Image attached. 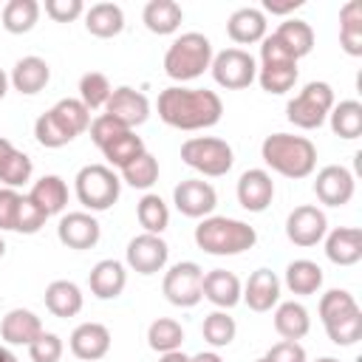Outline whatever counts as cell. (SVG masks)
Segmentation results:
<instances>
[{
    "instance_id": "obj_16",
    "label": "cell",
    "mask_w": 362,
    "mask_h": 362,
    "mask_svg": "<svg viewBox=\"0 0 362 362\" xmlns=\"http://www.w3.org/2000/svg\"><path fill=\"white\" fill-rule=\"evenodd\" d=\"M71 354L82 362H96L110 351V331L102 322H82L71 331Z\"/></svg>"
},
{
    "instance_id": "obj_50",
    "label": "cell",
    "mask_w": 362,
    "mask_h": 362,
    "mask_svg": "<svg viewBox=\"0 0 362 362\" xmlns=\"http://www.w3.org/2000/svg\"><path fill=\"white\" fill-rule=\"evenodd\" d=\"M85 11L82 0H45V14L57 23H74Z\"/></svg>"
},
{
    "instance_id": "obj_27",
    "label": "cell",
    "mask_w": 362,
    "mask_h": 362,
    "mask_svg": "<svg viewBox=\"0 0 362 362\" xmlns=\"http://www.w3.org/2000/svg\"><path fill=\"white\" fill-rule=\"evenodd\" d=\"M45 308L54 317H76L82 311V291L71 280H54L45 288Z\"/></svg>"
},
{
    "instance_id": "obj_30",
    "label": "cell",
    "mask_w": 362,
    "mask_h": 362,
    "mask_svg": "<svg viewBox=\"0 0 362 362\" xmlns=\"http://www.w3.org/2000/svg\"><path fill=\"white\" fill-rule=\"evenodd\" d=\"M28 198L51 218V215L65 209V204H68V184L59 175H42L40 181H34Z\"/></svg>"
},
{
    "instance_id": "obj_57",
    "label": "cell",
    "mask_w": 362,
    "mask_h": 362,
    "mask_svg": "<svg viewBox=\"0 0 362 362\" xmlns=\"http://www.w3.org/2000/svg\"><path fill=\"white\" fill-rule=\"evenodd\" d=\"M0 362H17V356H14L6 345H0Z\"/></svg>"
},
{
    "instance_id": "obj_36",
    "label": "cell",
    "mask_w": 362,
    "mask_h": 362,
    "mask_svg": "<svg viewBox=\"0 0 362 362\" xmlns=\"http://www.w3.org/2000/svg\"><path fill=\"white\" fill-rule=\"evenodd\" d=\"M40 20L37 0H8L3 6V28L8 34H28Z\"/></svg>"
},
{
    "instance_id": "obj_43",
    "label": "cell",
    "mask_w": 362,
    "mask_h": 362,
    "mask_svg": "<svg viewBox=\"0 0 362 362\" xmlns=\"http://www.w3.org/2000/svg\"><path fill=\"white\" fill-rule=\"evenodd\" d=\"M257 79H260V88L266 93H286L297 82V62H291V65H263L257 71Z\"/></svg>"
},
{
    "instance_id": "obj_46",
    "label": "cell",
    "mask_w": 362,
    "mask_h": 362,
    "mask_svg": "<svg viewBox=\"0 0 362 362\" xmlns=\"http://www.w3.org/2000/svg\"><path fill=\"white\" fill-rule=\"evenodd\" d=\"M34 136H37V141L42 144V147H51V150H57V147H65L68 141H74L62 127H59V122L45 110L42 116H37V122H34Z\"/></svg>"
},
{
    "instance_id": "obj_41",
    "label": "cell",
    "mask_w": 362,
    "mask_h": 362,
    "mask_svg": "<svg viewBox=\"0 0 362 362\" xmlns=\"http://www.w3.org/2000/svg\"><path fill=\"white\" fill-rule=\"evenodd\" d=\"M122 178L136 189H150L158 181V158L153 153H141L136 161H130L122 170Z\"/></svg>"
},
{
    "instance_id": "obj_45",
    "label": "cell",
    "mask_w": 362,
    "mask_h": 362,
    "mask_svg": "<svg viewBox=\"0 0 362 362\" xmlns=\"http://www.w3.org/2000/svg\"><path fill=\"white\" fill-rule=\"evenodd\" d=\"M31 170H34L31 158H28L25 153L14 150V153L6 158V164L0 167V181H3V187L17 189V187H23L25 181H31Z\"/></svg>"
},
{
    "instance_id": "obj_31",
    "label": "cell",
    "mask_w": 362,
    "mask_h": 362,
    "mask_svg": "<svg viewBox=\"0 0 362 362\" xmlns=\"http://www.w3.org/2000/svg\"><path fill=\"white\" fill-rule=\"evenodd\" d=\"M339 45L348 57H362V3L348 0L339 8Z\"/></svg>"
},
{
    "instance_id": "obj_40",
    "label": "cell",
    "mask_w": 362,
    "mask_h": 362,
    "mask_svg": "<svg viewBox=\"0 0 362 362\" xmlns=\"http://www.w3.org/2000/svg\"><path fill=\"white\" fill-rule=\"evenodd\" d=\"M201 331H204V339H206L212 348H226V345L235 339L238 325H235V320H232L226 311H212V314L204 317Z\"/></svg>"
},
{
    "instance_id": "obj_5",
    "label": "cell",
    "mask_w": 362,
    "mask_h": 362,
    "mask_svg": "<svg viewBox=\"0 0 362 362\" xmlns=\"http://www.w3.org/2000/svg\"><path fill=\"white\" fill-rule=\"evenodd\" d=\"M76 187V198L85 209L90 212H105L119 201L122 192V181L119 175L107 167V164H88L76 173L74 178Z\"/></svg>"
},
{
    "instance_id": "obj_55",
    "label": "cell",
    "mask_w": 362,
    "mask_h": 362,
    "mask_svg": "<svg viewBox=\"0 0 362 362\" xmlns=\"http://www.w3.org/2000/svg\"><path fill=\"white\" fill-rule=\"evenodd\" d=\"M189 362H223L215 351H204V354H195V356H189Z\"/></svg>"
},
{
    "instance_id": "obj_51",
    "label": "cell",
    "mask_w": 362,
    "mask_h": 362,
    "mask_svg": "<svg viewBox=\"0 0 362 362\" xmlns=\"http://www.w3.org/2000/svg\"><path fill=\"white\" fill-rule=\"evenodd\" d=\"M20 201H23V195H20L17 189H8V187L0 189V229H6V232L11 229V232H14V221H17Z\"/></svg>"
},
{
    "instance_id": "obj_52",
    "label": "cell",
    "mask_w": 362,
    "mask_h": 362,
    "mask_svg": "<svg viewBox=\"0 0 362 362\" xmlns=\"http://www.w3.org/2000/svg\"><path fill=\"white\" fill-rule=\"evenodd\" d=\"M263 359H269V362H305V348H303L300 342L280 339V342H274V345L266 351Z\"/></svg>"
},
{
    "instance_id": "obj_9",
    "label": "cell",
    "mask_w": 362,
    "mask_h": 362,
    "mask_svg": "<svg viewBox=\"0 0 362 362\" xmlns=\"http://www.w3.org/2000/svg\"><path fill=\"white\" fill-rule=\"evenodd\" d=\"M212 76L221 88L226 90H240V88H249L257 76V65H255V57L243 48H223L221 54L212 57Z\"/></svg>"
},
{
    "instance_id": "obj_59",
    "label": "cell",
    "mask_w": 362,
    "mask_h": 362,
    "mask_svg": "<svg viewBox=\"0 0 362 362\" xmlns=\"http://www.w3.org/2000/svg\"><path fill=\"white\" fill-rule=\"evenodd\" d=\"M3 255H6V240L0 238V257H3Z\"/></svg>"
},
{
    "instance_id": "obj_61",
    "label": "cell",
    "mask_w": 362,
    "mask_h": 362,
    "mask_svg": "<svg viewBox=\"0 0 362 362\" xmlns=\"http://www.w3.org/2000/svg\"><path fill=\"white\" fill-rule=\"evenodd\" d=\"M257 362H269V359H257Z\"/></svg>"
},
{
    "instance_id": "obj_17",
    "label": "cell",
    "mask_w": 362,
    "mask_h": 362,
    "mask_svg": "<svg viewBox=\"0 0 362 362\" xmlns=\"http://www.w3.org/2000/svg\"><path fill=\"white\" fill-rule=\"evenodd\" d=\"M240 300L252 311H257V314L272 311L277 305V300H280V280H277V274L272 269L252 272L249 280H246V286H243V291H240Z\"/></svg>"
},
{
    "instance_id": "obj_4",
    "label": "cell",
    "mask_w": 362,
    "mask_h": 362,
    "mask_svg": "<svg viewBox=\"0 0 362 362\" xmlns=\"http://www.w3.org/2000/svg\"><path fill=\"white\" fill-rule=\"evenodd\" d=\"M212 42L209 37L198 31H187L173 40V45L164 54V74L175 82H189L198 79L209 65H212Z\"/></svg>"
},
{
    "instance_id": "obj_15",
    "label": "cell",
    "mask_w": 362,
    "mask_h": 362,
    "mask_svg": "<svg viewBox=\"0 0 362 362\" xmlns=\"http://www.w3.org/2000/svg\"><path fill=\"white\" fill-rule=\"evenodd\" d=\"M99 221L90 215V212H68L59 218V226H57V238L62 246L68 249H93L99 243Z\"/></svg>"
},
{
    "instance_id": "obj_42",
    "label": "cell",
    "mask_w": 362,
    "mask_h": 362,
    "mask_svg": "<svg viewBox=\"0 0 362 362\" xmlns=\"http://www.w3.org/2000/svg\"><path fill=\"white\" fill-rule=\"evenodd\" d=\"M354 311H359V305H356L354 294L345 291V288H331V291H325L320 297V320H322V325L334 322V320H339L345 314H354Z\"/></svg>"
},
{
    "instance_id": "obj_54",
    "label": "cell",
    "mask_w": 362,
    "mask_h": 362,
    "mask_svg": "<svg viewBox=\"0 0 362 362\" xmlns=\"http://www.w3.org/2000/svg\"><path fill=\"white\" fill-rule=\"evenodd\" d=\"M158 362H189V356H187V354H181V348H178V351L161 354V359H158Z\"/></svg>"
},
{
    "instance_id": "obj_60",
    "label": "cell",
    "mask_w": 362,
    "mask_h": 362,
    "mask_svg": "<svg viewBox=\"0 0 362 362\" xmlns=\"http://www.w3.org/2000/svg\"><path fill=\"white\" fill-rule=\"evenodd\" d=\"M317 362H339V359H334V356H322V359H317Z\"/></svg>"
},
{
    "instance_id": "obj_38",
    "label": "cell",
    "mask_w": 362,
    "mask_h": 362,
    "mask_svg": "<svg viewBox=\"0 0 362 362\" xmlns=\"http://www.w3.org/2000/svg\"><path fill=\"white\" fill-rule=\"evenodd\" d=\"M136 218H139V223L144 226V232L161 235V232L167 229V223H170V209H167V204L161 201V195L147 192V195L136 204Z\"/></svg>"
},
{
    "instance_id": "obj_49",
    "label": "cell",
    "mask_w": 362,
    "mask_h": 362,
    "mask_svg": "<svg viewBox=\"0 0 362 362\" xmlns=\"http://www.w3.org/2000/svg\"><path fill=\"white\" fill-rule=\"evenodd\" d=\"M88 130H90V141H93V144L102 150V147H105L110 139H116V136H119V133H124L127 127H122L116 119H110V116L99 113V116L90 122V127H88Z\"/></svg>"
},
{
    "instance_id": "obj_47",
    "label": "cell",
    "mask_w": 362,
    "mask_h": 362,
    "mask_svg": "<svg viewBox=\"0 0 362 362\" xmlns=\"http://www.w3.org/2000/svg\"><path fill=\"white\" fill-rule=\"evenodd\" d=\"M45 221H48V215H45L28 195H23L20 209H17V221H14V232L34 235V232H40V229L45 226Z\"/></svg>"
},
{
    "instance_id": "obj_32",
    "label": "cell",
    "mask_w": 362,
    "mask_h": 362,
    "mask_svg": "<svg viewBox=\"0 0 362 362\" xmlns=\"http://www.w3.org/2000/svg\"><path fill=\"white\" fill-rule=\"evenodd\" d=\"M286 286L291 294H300V297H308V294H317L320 286H322V269L314 263V260H291L286 266Z\"/></svg>"
},
{
    "instance_id": "obj_37",
    "label": "cell",
    "mask_w": 362,
    "mask_h": 362,
    "mask_svg": "<svg viewBox=\"0 0 362 362\" xmlns=\"http://www.w3.org/2000/svg\"><path fill=\"white\" fill-rule=\"evenodd\" d=\"M181 342H184V328L173 317H158V320L150 322V328H147V345L153 351L170 354V351H178Z\"/></svg>"
},
{
    "instance_id": "obj_19",
    "label": "cell",
    "mask_w": 362,
    "mask_h": 362,
    "mask_svg": "<svg viewBox=\"0 0 362 362\" xmlns=\"http://www.w3.org/2000/svg\"><path fill=\"white\" fill-rule=\"evenodd\" d=\"M40 334H42V322L28 308H11L0 320V337L6 345H25L28 348Z\"/></svg>"
},
{
    "instance_id": "obj_22",
    "label": "cell",
    "mask_w": 362,
    "mask_h": 362,
    "mask_svg": "<svg viewBox=\"0 0 362 362\" xmlns=\"http://www.w3.org/2000/svg\"><path fill=\"white\" fill-rule=\"evenodd\" d=\"M325 255L337 266H354L362 260V229L356 226H337L325 238Z\"/></svg>"
},
{
    "instance_id": "obj_44",
    "label": "cell",
    "mask_w": 362,
    "mask_h": 362,
    "mask_svg": "<svg viewBox=\"0 0 362 362\" xmlns=\"http://www.w3.org/2000/svg\"><path fill=\"white\" fill-rule=\"evenodd\" d=\"M325 334L334 345H354L362 339V311L345 314L334 322H325Z\"/></svg>"
},
{
    "instance_id": "obj_58",
    "label": "cell",
    "mask_w": 362,
    "mask_h": 362,
    "mask_svg": "<svg viewBox=\"0 0 362 362\" xmlns=\"http://www.w3.org/2000/svg\"><path fill=\"white\" fill-rule=\"evenodd\" d=\"M6 90H8V76H6V71L0 68V99L6 96Z\"/></svg>"
},
{
    "instance_id": "obj_21",
    "label": "cell",
    "mask_w": 362,
    "mask_h": 362,
    "mask_svg": "<svg viewBox=\"0 0 362 362\" xmlns=\"http://www.w3.org/2000/svg\"><path fill=\"white\" fill-rule=\"evenodd\" d=\"M240 291H243L240 280H238L232 272H226V269H212V272H206L204 280H201V294H204L212 305H218V308H232V305H238V303H240Z\"/></svg>"
},
{
    "instance_id": "obj_48",
    "label": "cell",
    "mask_w": 362,
    "mask_h": 362,
    "mask_svg": "<svg viewBox=\"0 0 362 362\" xmlns=\"http://www.w3.org/2000/svg\"><path fill=\"white\" fill-rule=\"evenodd\" d=\"M31 362H59L62 356V339L51 331H42L31 345H28Z\"/></svg>"
},
{
    "instance_id": "obj_23",
    "label": "cell",
    "mask_w": 362,
    "mask_h": 362,
    "mask_svg": "<svg viewBox=\"0 0 362 362\" xmlns=\"http://www.w3.org/2000/svg\"><path fill=\"white\" fill-rule=\"evenodd\" d=\"M90 294L99 300H116L127 286V272L119 260H99L88 274Z\"/></svg>"
},
{
    "instance_id": "obj_56",
    "label": "cell",
    "mask_w": 362,
    "mask_h": 362,
    "mask_svg": "<svg viewBox=\"0 0 362 362\" xmlns=\"http://www.w3.org/2000/svg\"><path fill=\"white\" fill-rule=\"evenodd\" d=\"M11 153H14V144H11L8 139H3V136H0V167L6 164V158H8Z\"/></svg>"
},
{
    "instance_id": "obj_35",
    "label": "cell",
    "mask_w": 362,
    "mask_h": 362,
    "mask_svg": "<svg viewBox=\"0 0 362 362\" xmlns=\"http://www.w3.org/2000/svg\"><path fill=\"white\" fill-rule=\"evenodd\" d=\"M57 122H59V127L71 136V139H76L79 133H85L88 127H90V110L79 102V99H59L51 110H48Z\"/></svg>"
},
{
    "instance_id": "obj_8",
    "label": "cell",
    "mask_w": 362,
    "mask_h": 362,
    "mask_svg": "<svg viewBox=\"0 0 362 362\" xmlns=\"http://www.w3.org/2000/svg\"><path fill=\"white\" fill-rule=\"evenodd\" d=\"M201 280H204V269L195 263V260H181L175 266L167 269L164 274V283H161V291L164 297L178 305V308H192L201 303Z\"/></svg>"
},
{
    "instance_id": "obj_3",
    "label": "cell",
    "mask_w": 362,
    "mask_h": 362,
    "mask_svg": "<svg viewBox=\"0 0 362 362\" xmlns=\"http://www.w3.org/2000/svg\"><path fill=\"white\" fill-rule=\"evenodd\" d=\"M195 243L206 255H240L257 243V232L238 218L209 215L195 226Z\"/></svg>"
},
{
    "instance_id": "obj_14",
    "label": "cell",
    "mask_w": 362,
    "mask_h": 362,
    "mask_svg": "<svg viewBox=\"0 0 362 362\" xmlns=\"http://www.w3.org/2000/svg\"><path fill=\"white\" fill-rule=\"evenodd\" d=\"M354 175L348 167L342 164H328L317 173V181H314V195L320 198V204L325 206H345L351 198H354Z\"/></svg>"
},
{
    "instance_id": "obj_7",
    "label": "cell",
    "mask_w": 362,
    "mask_h": 362,
    "mask_svg": "<svg viewBox=\"0 0 362 362\" xmlns=\"http://www.w3.org/2000/svg\"><path fill=\"white\" fill-rule=\"evenodd\" d=\"M334 107V90L328 82H308L288 105H286V116L294 127L303 130H314L320 127L328 113Z\"/></svg>"
},
{
    "instance_id": "obj_25",
    "label": "cell",
    "mask_w": 362,
    "mask_h": 362,
    "mask_svg": "<svg viewBox=\"0 0 362 362\" xmlns=\"http://www.w3.org/2000/svg\"><path fill=\"white\" fill-rule=\"evenodd\" d=\"M85 28L93 37H102V40H110V37L122 34V28H124L122 6H116V3H93L85 11Z\"/></svg>"
},
{
    "instance_id": "obj_39",
    "label": "cell",
    "mask_w": 362,
    "mask_h": 362,
    "mask_svg": "<svg viewBox=\"0 0 362 362\" xmlns=\"http://www.w3.org/2000/svg\"><path fill=\"white\" fill-rule=\"evenodd\" d=\"M110 93H113V88H110V82H107L105 74H99V71L82 74V79H79V102L88 110L105 107V102L110 99Z\"/></svg>"
},
{
    "instance_id": "obj_34",
    "label": "cell",
    "mask_w": 362,
    "mask_h": 362,
    "mask_svg": "<svg viewBox=\"0 0 362 362\" xmlns=\"http://www.w3.org/2000/svg\"><path fill=\"white\" fill-rule=\"evenodd\" d=\"M141 153H147V147H144V141H141V136H136V130H124V133H119L116 139H110L105 147H102V156L107 158V164L110 167H119V170H124L130 161H136Z\"/></svg>"
},
{
    "instance_id": "obj_20",
    "label": "cell",
    "mask_w": 362,
    "mask_h": 362,
    "mask_svg": "<svg viewBox=\"0 0 362 362\" xmlns=\"http://www.w3.org/2000/svg\"><path fill=\"white\" fill-rule=\"evenodd\" d=\"M226 34L232 42L238 45H252V42H260L266 37V14L255 6H243L238 11L229 14L226 20Z\"/></svg>"
},
{
    "instance_id": "obj_13",
    "label": "cell",
    "mask_w": 362,
    "mask_h": 362,
    "mask_svg": "<svg viewBox=\"0 0 362 362\" xmlns=\"http://www.w3.org/2000/svg\"><path fill=\"white\" fill-rule=\"evenodd\" d=\"M173 204L187 218H209L215 204H218V195H215V187L209 181L189 178L173 189Z\"/></svg>"
},
{
    "instance_id": "obj_28",
    "label": "cell",
    "mask_w": 362,
    "mask_h": 362,
    "mask_svg": "<svg viewBox=\"0 0 362 362\" xmlns=\"http://www.w3.org/2000/svg\"><path fill=\"white\" fill-rule=\"evenodd\" d=\"M308 328H311V317H308V311H305L303 303L288 300V303H280L277 305V311H274V331L283 339L297 342V339H303L308 334Z\"/></svg>"
},
{
    "instance_id": "obj_18",
    "label": "cell",
    "mask_w": 362,
    "mask_h": 362,
    "mask_svg": "<svg viewBox=\"0 0 362 362\" xmlns=\"http://www.w3.org/2000/svg\"><path fill=\"white\" fill-rule=\"evenodd\" d=\"M274 198V181L266 170H246L238 178V204L249 212H263Z\"/></svg>"
},
{
    "instance_id": "obj_2",
    "label": "cell",
    "mask_w": 362,
    "mask_h": 362,
    "mask_svg": "<svg viewBox=\"0 0 362 362\" xmlns=\"http://www.w3.org/2000/svg\"><path fill=\"white\" fill-rule=\"evenodd\" d=\"M263 161L286 178H308L317 167V147L305 136L272 133L260 144Z\"/></svg>"
},
{
    "instance_id": "obj_33",
    "label": "cell",
    "mask_w": 362,
    "mask_h": 362,
    "mask_svg": "<svg viewBox=\"0 0 362 362\" xmlns=\"http://www.w3.org/2000/svg\"><path fill=\"white\" fill-rule=\"evenodd\" d=\"M328 119H331L334 136H339L345 141H354L362 136V105L356 99H345V102L334 105Z\"/></svg>"
},
{
    "instance_id": "obj_53",
    "label": "cell",
    "mask_w": 362,
    "mask_h": 362,
    "mask_svg": "<svg viewBox=\"0 0 362 362\" xmlns=\"http://www.w3.org/2000/svg\"><path fill=\"white\" fill-rule=\"evenodd\" d=\"M300 6H303V0H283V3H277V0H263V11H269V14H288V11L300 8Z\"/></svg>"
},
{
    "instance_id": "obj_1",
    "label": "cell",
    "mask_w": 362,
    "mask_h": 362,
    "mask_svg": "<svg viewBox=\"0 0 362 362\" xmlns=\"http://www.w3.org/2000/svg\"><path fill=\"white\" fill-rule=\"evenodd\" d=\"M158 119L175 130H204L221 122L223 102L215 90L206 88H181L173 85L158 93Z\"/></svg>"
},
{
    "instance_id": "obj_11",
    "label": "cell",
    "mask_w": 362,
    "mask_h": 362,
    "mask_svg": "<svg viewBox=\"0 0 362 362\" xmlns=\"http://www.w3.org/2000/svg\"><path fill=\"white\" fill-rule=\"evenodd\" d=\"M105 116L116 119V122H119L122 127H127V130H136L139 124L147 122V116H150V102H147V96H144L141 90L122 85V88H113L110 99L105 102Z\"/></svg>"
},
{
    "instance_id": "obj_12",
    "label": "cell",
    "mask_w": 362,
    "mask_h": 362,
    "mask_svg": "<svg viewBox=\"0 0 362 362\" xmlns=\"http://www.w3.org/2000/svg\"><path fill=\"white\" fill-rule=\"evenodd\" d=\"M328 232V221H325V212L320 206H311V204H303L297 209H291V215L286 218V235L294 246H317Z\"/></svg>"
},
{
    "instance_id": "obj_24",
    "label": "cell",
    "mask_w": 362,
    "mask_h": 362,
    "mask_svg": "<svg viewBox=\"0 0 362 362\" xmlns=\"http://www.w3.org/2000/svg\"><path fill=\"white\" fill-rule=\"evenodd\" d=\"M51 79V68L42 57H23L17 59V65L11 68V76L8 82L14 85V90L25 93V96H34L40 93Z\"/></svg>"
},
{
    "instance_id": "obj_26",
    "label": "cell",
    "mask_w": 362,
    "mask_h": 362,
    "mask_svg": "<svg viewBox=\"0 0 362 362\" xmlns=\"http://www.w3.org/2000/svg\"><path fill=\"white\" fill-rule=\"evenodd\" d=\"M141 20L147 25V31L164 37V34H173L178 31L181 20H184V11L175 0H150L141 11Z\"/></svg>"
},
{
    "instance_id": "obj_10",
    "label": "cell",
    "mask_w": 362,
    "mask_h": 362,
    "mask_svg": "<svg viewBox=\"0 0 362 362\" xmlns=\"http://www.w3.org/2000/svg\"><path fill=\"white\" fill-rule=\"evenodd\" d=\"M167 257H170V246L164 243L161 235H150V232H141L136 235L130 243H127V252H124V260L133 272L139 274H156L167 266Z\"/></svg>"
},
{
    "instance_id": "obj_29",
    "label": "cell",
    "mask_w": 362,
    "mask_h": 362,
    "mask_svg": "<svg viewBox=\"0 0 362 362\" xmlns=\"http://www.w3.org/2000/svg\"><path fill=\"white\" fill-rule=\"evenodd\" d=\"M274 40L294 57V59H303L305 54H311L314 48V28L305 23V20H286L274 28Z\"/></svg>"
},
{
    "instance_id": "obj_6",
    "label": "cell",
    "mask_w": 362,
    "mask_h": 362,
    "mask_svg": "<svg viewBox=\"0 0 362 362\" xmlns=\"http://www.w3.org/2000/svg\"><path fill=\"white\" fill-rule=\"evenodd\" d=\"M181 158L187 167L198 170L201 175H209V178H221L232 170V147L223 141V139H215V136H195V139H187L181 144Z\"/></svg>"
}]
</instances>
